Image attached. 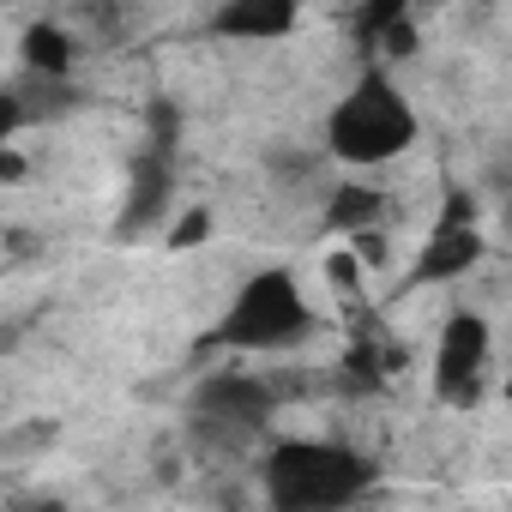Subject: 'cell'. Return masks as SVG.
I'll return each mask as SVG.
<instances>
[{"mask_svg": "<svg viewBox=\"0 0 512 512\" xmlns=\"http://www.w3.org/2000/svg\"><path fill=\"white\" fill-rule=\"evenodd\" d=\"M374 488V464L338 440H284L266 458V500L278 512H326L350 506Z\"/></svg>", "mask_w": 512, "mask_h": 512, "instance_id": "cell-1", "label": "cell"}, {"mask_svg": "<svg viewBox=\"0 0 512 512\" xmlns=\"http://www.w3.org/2000/svg\"><path fill=\"white\" fill-rule=\"evenodd\" d=\"M416 145V109L410 97L374 67L356 79L350 97H338V109L326 115V151L338 163H356V169H374V163H392Z\"/></svg>", "mask_w": 512, "mask_h": 512, "instance_id": "cell-2", "label": "cell"}, {"mask_svg": "<svg viewBox=\"0 0 512 512\" xmlns=\"http://www.w3.org/2000/svg\"><path fill=\"white\" fill-rule=\"evenodd\" d=\"M308 332H314V308H308L302 284L290 272H260L229 302V314L217 326V344H229V350H290Z\"/></svg>", "mask_w": 512, "mask_h": 512, "instance_id": "cell-3", "label": "cell"}, {"mask_svg": "<svg viewBox=\"0 0 512 512\" xmlns=\"http://www.w3.org/2000/svg\"><path fill=\"white\" fill-rule=\"evenodd\" d=\"M482 368H488V326L458 308L434 350V398H446L458 410L482 404Z\"/></svg>", "mask_w": 512, "mask_h": 512, "instance_id": "cell-4", "label": "cell"}, {"mask_svg": "<svg viewBox=\"0 0 512 512\" xmlns=\"http://www.w3.org/2000/svg\"><path fill=\"white\" fill-rule=\"evenodd\" d=\"M193 410H199L205 428L253 434V428H266V416H272V392L253 380V374H211V380L193 392Z\"/></svg>", "mask_w": 512, "mask_h": 512, "instance_id": "cell-5", "label": "cell"}, {"mask_svg": "<svg viewBox=\"0 0 512 512\" xmlns=\"http://www.w3.org/2000/svg\"><path fill=\"white\" fill-rule=\"evenodd\" d=\"M296 19H302V0H223L211 31L235 43H278L296 31Z\"/></svg>", "mask_w": 512, "mask_h": 512, "instance_id": "cell-6", "label": "cell"}, {"mask_svg": "<svg viewBox=\"0 0 512 512\" xmlns=\"http://www.w3.org/2000/svg\"><path fill=\"white\" fill-rule=\"evenodd\" d=\"M169 187H175V175H169V151L163 145H151L139 163H133V181H127V205H121V241H133L145 223H157L163 217V205H169Z\"/></svg>", "mask_w": 512, "mask_h": 512, "instance_id": "cell-7", "label": "cell"}, {"mask_svg": "<svg viewBox=\"0 0 512 512\" xmlns=\"http://www.w3.org/2000/svg\"><path fill=\"white\" fill-rule=\"evenodd\" d=\"M482 260V229L476 223H434L428 247L416 253V284H452Z\"/></svg>", "mask_w": 512, "mask_h": 512, "instance_id": "cell-8", "label": "cell"}, {"mask_svg": "<svg viewBox=\"0 0 512 512\" xmlns=\"http://www.w3.org/2000/svg\"><path fill=\"white\" fill-rule=\"evenodd\" d=\"M380 217H386V193H380V187L338 181V193L326 199V229H338V235H356V229H368V223H380Z\"/></svg>", "mask_w": 512, "mask_h": 512, "instance_id": "cell-9", "label": "cell"}, {"mask_svg": "<svg viewBox=\"0 0 512 512\" xmlns=\"http://www.w3.org/2000/svg\"><path fill=\"white\" fill-rule=\"evenodd\" d=\"M19 61L25 73H73V37L61 25H31L19 37Z\"/></svg>", "mask_w": 512, "mask_h": 512, "instance_id": "cell-10", "label": "cell"}, {"mask_svg": "<svg viewBox=\"0 0 512 512\" xmlns=\"http://www.w3.org/2000/svg\"><path fill=\"white\" fill-rule=\"evenodd\" d=\"M398 19H410V0H362V13H356V37H362V49H374L380 31L398 25Z\"/></svg>", "mask_w": 512, "mask_h": 512, "instance_id": "cell-11", "label": "cell"}, {"mask_svg": "<svg viewBox=\"0 0 512 512\" xmlns=\"http://www.w3.org/2000/svg\"><path fill=\"white\" fill-rule=\"evenodd\" d=\"M416 43H422V37H416V19H398V25H386V31H380L374 55H380V61H410V55H416Z\"/></svg>", "mask_w": 512, "mask_h": 512, "instance_id": "cell-12", "label": "cell"}, {"mask_svg": "<svg viewBox=\"0 0 512 512\" xmlns=\"http://www.w3.org/2000/svg\"><path fill=\"white\" fill-rule=\"evenodd\" d=\"M205 235H211V211H205V205H193V211H181V217H175L169 247H175V253H187V247H199Z\"/></svg>", "mask_w": 512, "mask_h": 512, "instance_id": "cell-13", "label": "cell"}, {"mask_svg": "<svg viewBox=\"0 0 512 512\" xmlns=\"http://www.w3.org/2000/svg\"><path fill=\"white\" fill-rule=\"evenodd\" d=\"M175 127H181L175 103H157V109H151V145H163V151H169V145H175Z\"/></svg>", "mask_w": 512, "mask_h": 512, "instance_id": "cell-14", "label": "cell"}, {"mask_svg": "<svg viewBox=\"0 0 512 512\" xmlns=\"http://www.w3.org/2000/svg\"><path fill=\"white\" fill-rule=\"evenodd\" d=\"M326 278L344 284V290H356V278H362V253H332V260H326Z\"/></svg>", "mask_w": 512, "mask_h": 512, "instance_id": "cell-15", "label": "cell"}, {"mask_svg": "<svg viewBox=\"0 0 512 512\" xmlns=\"http://www.w3.org/2000/svg\"><path fill=\"white\" fill-rule=\"evenodd\" d=\"M25 169H31V163H25V151L7 139V145H0V181H7V187H19V181H25Z\"/></svg>", "mask_w": 512, "mask_h": 512, "instance_id": "cell-16", "label": "cell"}, {"mask_svg": "<svg viewBox=\"0 0 512 512\" xmlns=\"http://www.w3.org/2000/svg\"><path fill=\"white\" fill-rule=\"evenodd\" d=\"M356 253H362V260H368V266H380V260H386V253H392V247H386V235H380V229L368 223V229H356Z\"/></svg>", "mask_w": 512, "mask_h": 512, "instance_id": "cell-17", "label": "cell"}, {"mask_svg": "<svg viewBox=\"0 0 512 512\" xmlns=\"http://www.w3.org/2000/svg\"><path fill=\"white\" fill-rule=\"evenodd\" d=\"M500 223H506V235H512V199H506V211H500Z\"/></svg>", "mask_w": 512, "mask_h": 512, "instance_id": "cell-18", "label": "cell"}, {"mask_svg": "<svg viewBox=\"0 0 512 512\" xmlns=\"http://www.w3.org/2000/svg\"><path fill=\"white\" fill-rule=\"evenodd\" d=\"M506 404H512V374H506Z\"/></svg>", "mask_w": 512, "mask_h": 512, "instance_id": "cell-19", "label": "cell"}]
</instances>
